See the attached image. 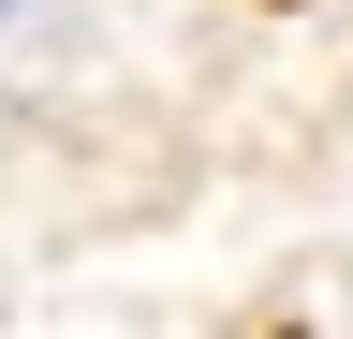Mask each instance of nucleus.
<instances>
[{
  "mask_svg": "<svg viewBox=\"0 0 353 339\" xmlns=\"http://www.w3.org/2000/svg\"><path fill=\"white\" fill-rule=\"evenodd\" d=\"M0 30H15V0H0Z\"/></svg>",
  "mask_w": 353,
  "mask_h": 339,
  "instance_id": "nucleus-1",
  "label": "nucleus"
}]
</instances>
